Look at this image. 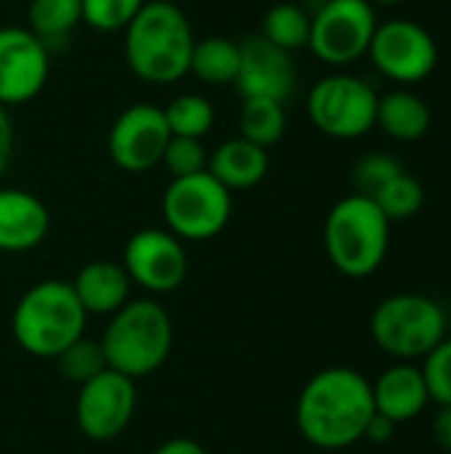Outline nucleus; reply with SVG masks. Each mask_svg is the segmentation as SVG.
I'll list each match as a JSON object with an SVG mask.
<instances>
[{
	"label": "nucleus",
	"mask_w": 451,
	"mask_h": 454,
	"mask_svg": "<svg viewBox=\"0 0 451 454\" xmlns=\"http://www.w3.org/2000/svg\"><path fill=\"white\" fill-rule=\"evenodd\" d=\"M433 439L444 452H451V407H439L433 418Z\"/></svg>",
	"instance_id": "34"
},
{
	"label": "nucleus",
	"mask_w": 451,
	"mask_h": 454,
	"mask_svg": "<svg viewBox=\"0 0 451 454\" xmlns=\"http://www.w3.org/2000/svg\"><path fill=\"white\" fill-rule=\"evenodd\" d=\"M372 415V383L351 367L316 372L303 386L295 410L303 439L319 450H346L362 442Z\"/></svg>",
	"instance_id": "1"
},
{
	"label": "nucleus",
	"mask_w": 451,
	"mask_h": 454,
	"mask_svg": "<svg viewBox=\"0 0 451 454\" xmlns=\"http://www.w3.org/2000/svg\"><path fill=\"white\" fill-rule=\"evenodd\" d=\"M431 402L439 407H451V338H444L420 367Z\"/></svg>",
	"instance_id": "31"
},
{
	"label": "nucleus",
	"mask_w": 451,
	"mask_h": 454,
	"mask_svg": "<svg viewBox=\"0 0 451 454\" xmlns=\"http://www.w3.org/2000/svg\"><path fill=\"white\" fill-rule=\"evenodd\" d=\"M152 454H207L205 447H199L197 442L191 439H170L165 442L162 447H157Z\"/></svg>",
	"instance_id": "35"
},
{
	"label": "nucleus",
	"mask_w": 451,
	"mask_h": 454,
	"mask_svg": "<svg viewBox=\"0 0 451 454\" xmlns=\"http://www.w3.org/2000/svg\"><path fill=\"white\" fill-rule=\"evenodd\" d=\"M239 72V43L213 35L194 43L189 74L205 85H234Z\"/></svg>",
	"instance_id": "21"
},
{
	"label": "nucleus",
	"mask_w": 451,
	"mask_h": 454,
	"mask_svg": "<svg viewBox=\"0 0 451 454\" xmlns=\"http://www.w3.org/2000/svg\"><path fill=\"white\" fill-rule=\"evenodd\" d=\"M372 202L383 210V215L391 223L393 221H407V218H412V215H417L423 210V205H425V189H423V184L412 173L401 170L396 178H391L372 197Z\"/></svg>",
	"instance_id": "26"
},
{
	"label": "nucleus",
	"mask_w": 451,
	"mask_h": 454,
	"mask_svg": "<svg viewBox=\"0 0 451 454\" xmlns=\"http://www.w3.org/2000/svg\"><path fill=\"white\" fill-rule=\"evenodd\" d=\"M167 141H170V130L162 106L141 101L120 112V117L109 128L106 149L120 170L146 173L154 165H159Z\"/></svg>",
	"instance_id": "13"
},
{
	"label": "nucleus",
	"mask_w": 451,
	"mask_h": 454,
	"mask_svg": "<svg viewBox=\"0 0 451 454\" xmlns=\"http://www.w3.org/2000/svg\"><path fill=\"white\" fill-rule=\"evenodd\" d=\"M372 399H375V412L391 418L396 426L417 418L431 402L423 370L407 362L388 367L377 378V383L372 386Z\"/></svg>",
	"instance_id": "17"
},
{
	"label": "nucleus",
	"mask_w": 451,
	"mask_h": 454,
	"mask_svg": "<svg viewBox=\"0 0 451 454\" xmlns=\"http://www.w3.org/2000/svg\"><path fill=\"white\" fill-rule=\"evenodd\" d=\"M109 370L136 380L157 372L173 351V319L157 301H128L101 338Z\"/></svg>",
	"instance_id": "4"
},
{
	"label": "nucleus",
	"mask_w": 451,
	"mask_h": 454,
	"mask_svg": "<svg viewBox=\"0 0 451 454\" xmlns=\"http://www.w3.org/2000/svg\"><path fill=\"white\" fill-rule=\"evenodd\" d=\"M85 314H114L130 301V277L122 263L93 261L69 282Z\"/></svg>",
	"instance_id": "18"
},
{
	"label": "nucleus",
	"mask_w": 451,
	"mask_h": 454,
	"mask_svg": "<svg viewBox=\"0 0 451 454\" xmlns=\"http://www.w3.org/2000/svg\"><path fill=\"white\" fill-rule=\"evenodd\" d=\"M377 24L369 0H324L311 13L308 48L330 67H348L367 56Z\"/></svg>",
	"instance_id": "9"
},
{
	"label": "nucleus",
	"mask_w": 451,
	"mask_h": 454,
	"mask_svg": "<svg viewBox=\"0 0 451 454\" xmlns=\"http://www.w3.org/2000/svg\"><path fill=\"white\" fill-rule=\"evenodd\" d=\"M308 117L316 130L330 138H362L375 128L377 93L354 74L338 72L322 77L308 93Z\"/></svg>",
	"instance_id": "8"
},
{
	"label": "nucleus",
	"mask_w": 451,
	"mask_h": 454,
	"mask_svg": "<svg viewBox=\"0 0 451 454\" xmlns=\"http://www.w3.org/2000/svg\"><path fill=\"white\" fill-rule=\"evenodd\" d=\"M298 82L292 53L276 48L260 35H250L239 43V72L237 90L242 98H271L284 104Z\"/></svg>",
	"instance_id": "15"
},
{
	"label": "nucleus",
	"mask_w": 451,
	"mask_h": 454,
	"mask_svg": "<svg viewBox=\"0 0 451 454\" xmlns=\"http://www.w3.org/2000/svg\"><path fill=\"white\" fill-rule=\"evenodd\" d=\"M48 74V45L24 27H0V104L8 109L37 98Z\"/></svg>",
	"instance_id": "14"
},
{
	"label": "nucleus",
	"mask_w": 451,
	"mask_h": 454,
	"mask_svg": "<svg viewBox=\"0 0 451 454\" xmlns=\"http://www.w3.org/2000/svg\"><path fill=\"white\" fill-rule=\"evenodd\" d=\"M393 434H396V423H393L391 418L375 412V415L369 418V423H367L364 439H369V442H375V444H388V442L393 439Z\"/></svg>",
	"instance_id": "32"
},
{
	"label": "nucleus",
	"mask_w": 451,
	"mask_h": 454,
	"mask_svg": "<svg viewBox=\"0 0 451 454\" xmlns=\"http://www.w3.org/2000/svg\"><path fill=\"white\" fill-rule=\"evenodd\" d=\"M58 370L66 380L82 386L88 380H93L96 375H101L104 370H109L106 364V356H104V348H101V340H90V338H77L69 348H64L58 356Z\"/></svg>",
	"instance_id": "27"
},
{
	"label": "nucleus",
	"mask_w": 451,
	"mask_h": 454,
	"mask_svg": "<svg viewBox=\"0 0 451 454\" xmlns=\"http://www.w3.org/2000/svg\"><path fill=\"white\" fill-rule=\"evenodd\" d=\"M165 122L170 136H183V138H202L210 133L215 122V109L213 104L199 96V93H181L175 96L165 109Z\"/></svg>",
	"instance_id": "25"
},
{
	"label": "nucleus",
	"mask_w": 451,
	"mask_h": 454,
	"mask_svg": "<svg viewBox=\"0 0 451 454\" xmlns=\"http://www.w3.org/2000/svg\"><path fill=\"white\" fill-rule=\"evenodd\" d=\"M404 170V165L385 154V152H372V154H364L356 168H354V186L356 192L354 194H362V197H375L391 178H396L399 173Z\"/></svg>",
	"instance_id": "30"
},
{
	"label": "nucleus",
	"mask_w": 451,
	"mask_h": 454,
	"mask_svg": "<svg viewBox=\"0 0 451 454\" xmlns=\"http://www.w3.org/2000/svg\"><path fill=\"white\" fill-rule=\"evenodd\" d=\"M260 37L274 43L276 48L295 53L308 48L311 40V13L298 3H276L266 11L260 24Z\"/></svg>",
	"instance_id": "22"
},
{
	"label": "nucleus",
	"mask_w": 451,
	"mask_h": 454,
	"mask_svg": "<svg viewBox=\"0 0 451 454\" xmlns=\"http://www.w3.org/2000/svg\"><path fill=\"white\" fill-rule=\"evenodd\" d=\"M372 5H396V3H401V0H369Z\"/></svg>",
	"instance_id": "36"
},
{
	"label": "nucleus",
	"mask_w": 451,
	"mask_h": 454,
	"mask_svg": "<svg viewBox=\"0 0 451 454\" xmlns=\"http://www.w3.org/2000/svg\"><path fill=\"white\" fill-rule=\"evenodd\" d=\"M391 242V221L362 194L343 197L324 221V247L332 266L354 279L375 274Z\"/></svg>",
	"instance_id": "5"
},
{
	"label": "nucleus",
	"mask_w": 451,
	"mask_h": 454,
	"mask_svg": "<svg viewBox=\"0 0 451 454\" xmlns=\"http://www.w3.org/2000/svg\"><path fill=\"white\" fill-rule=\"evenodd\" d=\"M85 309L69 282L45 279L32 285L16 303L11 333L21 351L37 359H56L85 330Z\"/></svg>",
	"instance_id": "3"
},
{
	"label": "nucleus",
	"mask_w": 451,
	"mask_h": 454,
	"mask_svg": "<svg viewBox=\"0 0 451 454\" xmlns=\"http://www.w3.org/2000/svg\"><path fill=\"white\" fill-rule=\"evenodd\" d=\"M51 229V213L40 197L24 189H0V250H35Z\"/></svg>",
	"instance_id": "16"
},
{
	"label": "nucleus",
	"mask_w": 451,
	"mask_h": 454,
	"mask_svg": "<svg viewBox=\"0 0 451 454\" xmlns=\"http://www.w3.org/2000/svg\"><path fill=\"white\" fill-rule=\"evenodd\" d=\"M287 130L284 104L271 98H245L239 112V136L260 149H268L282 141Z\"/></svg>",
	"instance_id": "23"
},
{
	"label": "nucleus",
	"mask_w": 451,
	"mask_h": 454,
	"mask_svg": "<svg viewBox=\"0 0 451 454\" xmlns=\"http://www.w3.org/2000/svg\"><path fill=\"white\" fill-rule=\"evenodd\" d=\"M82 21L96 32H125L146 0H80Z\"/></svg>",
	"instance_id": "28"
},
{
	"label": "nucleus",
	"mask_w": 451,
	"mask_h": 454,
	"mask_svg": "<svg viewBox=\"0 0 451 454\" xmlns=\"http://www.w3.org/2000/svg\"><path fill=\"white\" fill-rule=\"evenodd\" d=\"M136 412V380L104 370L93 380L80 386L74 402V420L85 439L112 442L133 420Z\"/></svg>",
	"instance_id": "11"
},
{
	"label": "nucleus",
	"mask_w": 451,
	"mask_h": 454,
	"mask_svg": "<svg viewBox=\"0 0 451 454\" xmlns=\"http://www.w3.org/2000/svg\"><path fill=\"white\" fill-rule=\"evenodd\" d=\"M122 269L130 282L149 293H173L186 282L189 255L183 242L167 229H141L122 250Z\"/></svg>",
	"instance_id": "12"
},
{
	"label": "nucleus",
	"mask_w": 451,
	"mask_h": 454,
	"mask_svg": "<svg viewBox=\"0 0 451 454\" xmlns=\"http://www.w3.org/2000/svg\"><path fill=\"white\" fill-rule=\"evenodd\" d=\"M375 343L396 359H425L447 338V314L428 298L401 293L385 298L369 322Z\"/></svg>",
	"instance_id": "6"
},
{
	"label": "nucleus",
	"mask_w": 451,
	"mask_h": 454,
	"mask_svg": "<svg viewBox=\"0 0 451 454\" xmlns=\"http://www.w3.org/2000/svg\"><path fill=\"white\" fill-rule=\"evenodd\" d=\"M162 218L181 242L213 239L231 218V192L207 170L173 178L162 194Z\"/></svg>",
	"instance_id": "7"
},
{
	"label": "nucleus",
	"mask_w": 451,
	"mask_h": 454,
	"mask_svg": "<svg viewBox=\"0 0 451 454\" xmlns=\"http://www.w3.org/2000/svg\"><path fill=\"white\" fill-rule=\"evenodd\" d=\"M367 56L393 82H420L433 74L439 64V45L433 35L409 19L377 24Z\"/></svg>",
	"instance_id": "10"
},
{
	"label": "nucleus",
	"mask_w": 451,
	"mask_h": 454,
	"mask_svg": "<svg viewBox=\"0 0 451 454\" xmlns=\"http://www.w3.org/2000/svg\"><path fill=\"white\" fill-rule=\"evenodd\" d=\"M375 125L396 141H417L431 130V106L412 90H391L377 96Z\"/></svg>",
	"instance_id": "20"
},
{
	"label": "nucleus",
	"mask_w": 451,
	"mask_h": 454,
	"mask_svg": "<svg viewBox=\"0 0 451 454\" xmlns=\"http://www.w3.org/2000/svg\"><path fill=\"white\" fill-rule=\"evenodd\" d=\"M207 173L229 192L253 189L268 173V149H260L242 136L229 138L207 157Z\"/></svg>",
	"instance_id": "19"
},
{
	"label": "nucleus",
	"mask_w": 451,
	"mask_h": 454,
	"mask_svg": "<svg viewBox=\"0 0 451 454\" xmlns=\"http://www.w3.org/2000/svg\"><path fill=\"white\" fill-rule=\"evenodd\" d=\"M207 152L202 146V138H183V136H170L159 165L173 176V178H186L194 173L207 170Z\"/></svg>",
	"instance_id": "29"
},
{
	"label": "nucleus",
	"mask_w": 451,
	"mask_h": 454,
	"mask_svg": "<svg viewBox=\"0 0 451 454\" xmlns=\"http://www.w3.org/2000/svg\"><path fill=\"white\" fill-rule=\"evenodd\" d=\"M11 154H13V125L8 109L0 104V176L11 162Z\"/></svg>",
	"instance_id": "33"
},
{
	"label": "nucleus",
	"mask_w": 451,
	"mask_h": 454,
	"mask_svg": "<svg viewBox=\"0 0 451 454\" xmlns=\"http://www.w3.org/2000/svg\"><path fill=\"white\" fill-rule=\"evenodd\" d=\"M194 43L191 21L175 3L146 0L125 27V61L144 82H178L189 74Z\"/></svg>",
	"instance_id": "2"
},
{
	"label": "nucleus",
	"mask_w": 451,
	"mask_h": 454,
	"mask_svg": "<svg viewBox=\"0 0 451 454\" xmlns=\"http://www.w3.org/2000/svg\"><path fill=\"white\" fill-rule=\"evenodd\" d=\"M27 16H29L27 29L48 45L51 40L66 37L82 21V3L80 0H29Z\"/></svg>",
	"instance_id": "24"
}]
</instances>
